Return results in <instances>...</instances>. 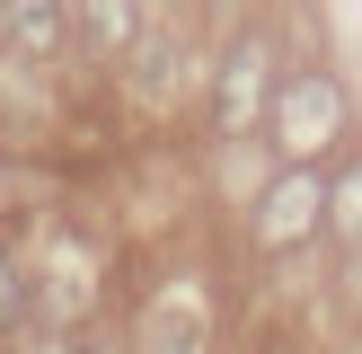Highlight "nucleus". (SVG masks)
Segmentation results:
<instances>
[{"label": "nucleus", "mask_w": 362, "mask_h": 354, "mask_svg": "<svg viewBox=\"0 0 362 354\" xmlns=\"http://www.w3.org/2000/svg\"><path fill=\"white\" fill-rule=\"evenodd\" d=\"M151 35V0H71V45L88 62H124Z\"/></svg>", "instance_id": "obj_4"}, {"label": "nucleus", "mask_w": 362, "mask_h": 354, "mask_svg": "<svg viewBox=\"0 0 362 354\" xmlns=\"http://www.w3.org/2000/svg\"><path fill=\"white\" fill-rule=\"evenodd\" d=\"M0 53L62 62L71 53V0H0Z\"/></svg>", "instance_id": "obj_5"}, {"label": "nucleus", "mask_w": 362, "mask_h": 354, "mask_svg": "<svg viewBox=\"0 0 362 354\" xmlns=\"http://www.w3.org/2000/svg\"><path fill=\"white\" fill-rule=\"evenodd\" d=\"M274 80H283V45L274 27H239L212 62V88H204V124L212 142H257L265 133V106H274Z\"/></svg>", "instance_id": "obj_2"}, {"label": "nucleus", "mask_w": 362, "mask_h": 354, "mask_svg": "<svg viewBox=\"0 0 362 354\" xmlns=\"http://www.w3.org/2000/svg\"><path fill=\"white\" fill-rule=\"evenodd\" d=\"M354 133V98L327 62H283L274 106H265V151L274 159H327Z\"/></svg>", "instance_id": "obj_1"}, {"label": "nucleus", "mask_w": 362, "mask_h": 354, "mask_svg": "<svg viewBox=\"0 0 362 354\" xmlns=\"http://www.w3.org/2000/svg\"><path fill=\"white\" fill-rule=\"evenodd\" d=\"M327 239L336 248H362V151H345L327 169Z\"/></svg>", "instance_id": "obj_6"}, {"label": "nucleus", "mask_w": 362, "mask_h": 354, "mask_svg": "<svg viewBox=\"0 0 362 354\" xmlns=\"http://www.w3.org/2000/svg\"><path fill=\"white\" fill-rule=\"evenodd\" d=\"M247 239L257 257H292V248L327 239V159H274V177L247 204Z\"/></svg>", "instance_id": "obj_3"}, {"label": "nucleus", "mask_w": 362, "mask_h": 354, "mask_svg": "<svg viewBox=\"0 0 362 354\" xmlns=\"http://www.w3.org/2000/svg\"><path fill=\"white\" fill-rule=\"evenodd\" d=\"M151 9H159V0H151Z\"/></svg>", "instance_id": "obj_8"}, {"label": "nucleus", "mask_w": 362, "mask_h": 354, "mask_svg": "<svg viewBox=\"0 0 362 354\" xmlns=\"http://www.w3.org/2000/svg\"><path fill=\"white\" fill-rule=\"evenodd\" d=\"M27 310H35V275L9 257V248H0V336H9V328H27Z\"/></svg>", "instance_id": "obj_7"}]
</instances>
